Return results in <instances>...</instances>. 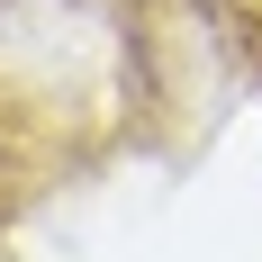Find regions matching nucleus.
Returning a JSON list of instances; mask_svg holds the SVG:
<instances>
[{"label":"nucleus","instance_id":"f257e3e1","mask_svg":"<svg viewBox=\"0 0 262 262\" xmlns=\"http://www.w3.org/2000/svg\"><path fill=\"white\" fill-rule=\"evenodd\" d=\"M18 163H27V136H18V108H9V91H0V208L18 199Z\"/></svg>","mask_w":262,"mask_h":262},{"label":"nucleus","instance_id":"f03ea898","mask_svg":"<svg viewBox=\"0 0 262 262\" xmlns=\"http://www.w3.org/2000/svg\"><path fill=\"white\" fill-rule=\"evenodd\" d=\"M253 81H262V54H253Z\"/></svg>","mask_w":262,"mask_h":262}]
</instances>
